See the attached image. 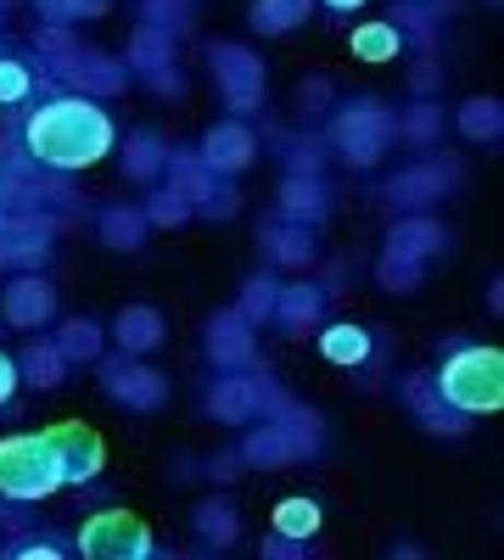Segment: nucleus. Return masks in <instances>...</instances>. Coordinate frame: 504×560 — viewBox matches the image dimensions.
Listing matches in <instances>:
<instances>
[{
	"instance_id": "nucleus-1",
	"label": "nucleus",
	"mask_w": 504,
	"mask_h": 560,
	"mask_svg": "<svg viewBox=\"0 0 504 560\" xmlns=\"http://www.w3.org/2000/svg\"><path fill=\"white\" fill-rule=\"evenodd\" d=\"M113 140H118L113 118L84 96H57L23 124V152L45 168H62V174L102 163L113 152Z\"/></svg>"
},
{
	"instance_id": "nucleus-2",
	"label": "nucleus",
	"mask_w": 504,
	"mask_h": 560,
	"mask_svg": "<svg viewBox=\"0 0 504 560\" xmlns=\"http://www.w3.org/2000/svg\"><path fill=\"white\" fill-rule=\"evenodd\" d=\"M62 482V448L51 432H12L0 438V499L12 504H39Z\"/></svg>"
},
{
	"instance_id": "nucleus-3",
	"label": "nucleus",
	"mask_w": 504,
	"mask_h": 560,
	"mask_svg": "<svg viewBox=\"0 0 504 560\" xmlns=\"http://www.w3.org/2000/svg\"><path fill=\"white\" fill-rule=\"evenodd\" d=\"M432 382H437L448 409L493 415V409H504V353L499 348H454L432 370Z\"/></svg>"
},
{
	"instance_id": "nucleus-4",
	"label": "nucleus",
	"mask_w": 504,
	"mask_h": 560,
	"mask_svg": "<svg viewBox=\"0 0 504 560\" xmlns=\"http://www.w3.org/2000/svg\"><path fill=\"white\" fill-rule=\"evenodd\" d=\"M392 140H398V118L376 96H359V102H342V107L326 113V147L348 168H376Z\"/></svg>"
},
{
	"instance_id": "nucleus-5",
	"label": "nucleus",
	"mask_w": 504,
	"mask_h": 560,
	"mask_svg": "<svg viewBox=\"0 0 504 560\" xmlns=\"http://www.w3.org/2000/svg\"><path fill=\"white\" fill-rule=\"evenodd\" d=\"M208 68H213V84H219L224 107H231L236 118H247V113L263 107V57L253 51V45L213 39L208 45Z\"/></svg>"
},
{
	"instance_id": "nucleus-6",
	"label": "nucleus",
	"mask_w": 504,
	"mask_h": 560,
	"mask_svg": "<svg viewBox=\"0 0 504 560\" xmlns=\"http://www.w3.org/2000/svg\"><path fill=\"white\" fill-rule=\"evenodd\" d=\"M79 555H90V560H146V555H157V538L134 510H96V516L79 527Z\"/></svg>"
},
{
	"instance_id": "nucleus-7",
	"label": "nucleus",
	"mask_w": 504,
	"mask_h": 560,
	"mask_svg": "<svg viewBox=\"0 0 504 560\" xmlns=\"http://www.w3.org/2000/svg\"><path fill=\"white\" fill-rule=\"evenodd\" d=\"M102 387H107V398H118V404H129V409H157L163 398H168V382L157 376L152 364H141V359H102Z\"/></svg>"
},
{
	"instance_id": "nucleus-8",
	"label": "nucleus",
	"mask_w": 504,
	"mask_h": 560,
	"mask_svg": "<svg viewBox=\"0 0 504 560\" xmlns=\"http://www.w3.org/2000/svg\"><path fill=\"white\" fill-rule=\"evenodd\" d=\"M454 179H460V163H448V158L443 163H415V168H403V174L387 179V202L421 213V208H432L437 197L454 191Z\"/></svg>"
},
{
	"instance_id": "nucleus-9",
	"label": "nucleus",
	"mask_w": 504,
	"mask_h": 560,
	"mask_svg": "<svg viewBox=\"0 0 504 560\" xmlns=\"http://www.w3.org/2000/svg\"><path fill=\"white\" fill-rule=\"evenodd\" d=\"M57 448H62V482L79 488L90 477H102V465H107V443L96 427H84V420H62V427H51Z\"/></svg>"
},
{
	"instance_id": "nucleus-10",
	"label": "nucleus",
	"mask_w": 504,
	"mask_h": 560,
	"mask_svg": "<svg viewBox=\"0 0 504 560\" xmlns=\"http://www.w3.org/2000/svg\"><path fill=\"white\" fill-rule=\"evenodd\" d=\"M57 314V287L45 275H17L7 292H0V319L17 325V331H39Z\"/></svg>"
},
{
	"instance_id": "nucleus-11",
	"label": "nucleus",
	"mask_w": 504,
	"mask_h": 560,
	"mask_svg": "<svg viewBox=\"0 0 504 560\" xmlns=\"http://www.w3.org/2000/svg\"><path fill=\"white\" fill-rule=\"evenodd\" d=\"M213 174H247L253 168V158H258V135L242 124V118H231V124H213L208 135H202V152H197Z\"/></svg>"
},
{
	"instance_id": "nucleus-12",
	"label": "nucleus",
	"mask_w": 504,
	"mask_h": 560,
	"mask_svg": "<svg viewBox=\"0 0 504 560\" xmlns=\"http://www.w3.org/2000/svg\"><path fill=\"white\" fill-rule=\"evenodd\" d=\"M208 359L224 370V376H231V370H253L258 342H253V325H247L236 308L213 314V325H208Z\"/></svg>"
},
{
	"instance_id": "nucleus-13",
	"label": "nucleus",
	"mask_w": 504,
	"mask_h": 560,
	"mask_svg": "<svg viewBox=\"0 0 504 560\" xmlns=\"http://www.w3.org/2000/svg\"><path fill=\"white\" fill-rule=\"evenodd\" d=\"M208 415L224 420V427H247V420L258 415V376H253V370H231L224 382H213Z\"/></svg>"
},
{
	"instance_id": "nucleus-14",
	"label": "nucleus",
	"mask_w": 504,
	"mask_h": 560,
	"mask_svg": "<svg viewBox=\"0 0 504 560\" xmlns=\"http://www.w3.org/2000/svg\"><path fill=\"white\" fill-rule=\"evenodd\" d=\"M113 337H118V348H124L129 359H146V353L163 348L168 319H163L157 308H146V303H134V308H124V314L113 319Z\"/></svg>"
},
{
	"instance_id": "nucleus-15",
	"label": "nucleus",
	"mask_w": 504,
	"mask_h": 560,
	"mask_svg": "<svg viewBox=\"0 0 504 560\" xmlns=\"http://www.w3.org/2000/svg\"><path fill=\"white\" fill-rule=\"evenodd\" d=\"M326 314V292L314 287V280H281V292H274V325H286L292 337H303L308 325Z\"/></svg>"
},
{
	"instance_id": "nucleus-16",
	"label": "nucleus",
	"mask_w": 504,
	"mask_h": 560,
	"mask_svg": "<svg viewBox=\"0 0 504 560\" xmlns=\"http://www.w3.org/2000/svg\"><path fill=\"white\" fill-rule=\"evenodd\" d=\"M443 247H448V230H443L437 219H426V213H409V219H398V224L387 230V253H398V258L426 264V258H437Z\"/></svg>"
},
{
	"instance_id": "nucleus-17",
	"label": "nucleus",
	"mask_w": 504,
	"mask_h": 560,
	"mask_svg": "<svg viewBox=\"0 0 504 560\" xmlns=\"http://www.w3.org/2000/svg\"><path fill=\"white\" fill-rule=\"evenodd\" d=\"M45 247H51V219H34V213L0 219V258L7 264H39Z\"/></svg>"
},
{
	"instance_id": "nucleus-18",
	"label": "nucleus",
	"mask_w": 504,
	"mask_h": 560,
	"mask_svg": "<svg viewBox=\"0 0 504 560\" xmlns=\"http://www.w3.org/2000/svg\"><path fill=\"white\" fill-rule=\"evenodd\" d=\"M331 213V191L319 174H286L281 179V219H297V224H319Z\"/></svg>"
},
{
	"instance_id": "nucleus-19",
	"label": "nucleus",
	"mask_w": 504,
	"mask_h": 560,
	"mask_svg": "<svg viewBox=\"0 0 504 560\" xmlns=\"http://www.w3.org/2000/svg\"><path fill=\"white\" fill-rule=\"evenodd\" d=\"M292 459H297V443L274 415L258 432H247V443H242V465H253V471H274V465H292Z\"/></svg>"
},
{
	"instance_id": "nucleus-20",
	"label": "nucleus",
	"mask_w": 504,
	"mask_h": 560,
	"mask_svg": "<svg viewBox=\"0 0 504 560\" xmlns=\"http://www.w3.org/2000/svg\"><path fill=\"white\" fill-rule=\"evenodd\" d=\"M263 247H269V258L281 269H308L314 264V236H308V224H297V219H274L263 230Z\"/></svg>"
},
{
	"instance_id": "nucleus-21",
	"label": "nucleus",
	"mask_w": 504,
	"mask_h": 560,
	"mask_svg": "<svg viewBox=\"0 0 504 560\" xmlns=\"http://www.w3.org/2000/svg\"><path fill=\"white\" fill-rule=\"evenodd\" d=\"M124 68H129V73H141V79L157 73V68H174V34L141 23V28H134V39L124 45Z\"/></svg>"
},
{
	"instance_id": "nucleus-22",
	"label": "nucleus",
	"mask_w": 504,
	"mask_h": 560,
	"mask_svg": "<svg viewBox=\"0 0 504 560\" xmlns=\"http://www.w3.org/2000/svg\"><path fill=\"white\" fill-rule=\"evenodd\" d=\"M163 163H168V140L163 135H152V129L124 135V174L129 179L152 185V179H163Z\"/></svg>"
},
{
	"instance_id": "nucleus-23",
	"label": "nucleus",
	"mask_w": 504,
	"mask_h": 560,
	"mask_svg": "<svg viewBox=\"0 0 504 560\" xmlns=\"http://www.w3.org/2000/svg\"><path fill=\"white\" fill-rule=\"evenodd\" d=\"M57 73H62L68 84H79V90H96V96H113V90H124V62H107V57L73 51Z\"/></svg>"
},
{
	"instance_id": "nucleus-24",
	"label": "nucleus",
	"mask_w": 504,
	"mask_h": 560,
	"mask_svg": "<svg viewBox=\"0 0 504 560\" xmlns=\"http://www.w3.org/2000/svg\"><path fill=\"white\" fill-rule=\"evenodd\" d=\"M17 376H23L28 387H39V393H51V387H62V376H68V359H62V348H57V342L34 337V342L23 348Z\"/></svg>"
},
{
	"instance_id": "nucleus-25",
	"label": "nucleus",
	"mask_w": 504,
	"mask_h": 560,
	"mask_svg": "<svg viewBox=\"0 0 504 560\" xmlns=\"http://www.w3.org/2000/svg\"><path fill=\"white\" fill-rule=\"evenodd\" d=\"M96 236H102V247H113V253H134V247L152 236V224H146L141 208H107L102 224H96Z\"/></svg>"
},
{
	"instance_id": "nucleus-26",
	"label": "nucleus",
	"mask_w": 504,
	"mask_h": 560,
	"mask_svg": "<svg viewBox=\"0 0 504 560\" xmlns=\"http://www.w3.org/2000/svg\"><path fill=\"white\" fill-rule=\"evenodd\" d=\"M197 533L208 549H231L242 538V516H236V504L231 499H202L197 504Z\"/></svg>"
},
{
	"instance_id": "nucleus-27",
	"label": "nucleus",
	"mask_w": 504,
	"mask_h": 560,
	"mask_svg": "<svg viewBox=\"0 0 504 560\" xmlns=\"http://www.w3.org/2000/svg\"><path fill=\"white\" fill-rule=\"evenodd\" d=\"M319 353L342 370H359L371 359V331H364V325H326V331H319Z\"/></svg>"
},
{
	"instance_id": "nucleus-28",
	"label": "nucleus",
	"mask_w": 504,
	"mask_h": 560,
	"mask_svg": "<svg viewBox=\"0 0 504 560\" xmlns=\"http://www.w3.org/2000/svg\"><path fill=\"white\" fill-rule=\"evenodd\" d=\"M454 124H460V135L493 147V140L504 135V102H499V96H471L460 113H454Z\"/></svg>"
},
{
	"instance_id": "nucleus-29",
	"label": "nucleus",
	"mask_w": 504,
	"mask_h": 560,
	"mask_svg": "<svg viewBox=\"0 0 504 560\" xmlns=\"http://www.w3.org/2000/svg\"><path fill=\"white\" fill-rule=\"evenodd\" d=\"M348 45H353L359 62H392V57L403 51V28H392L387 18H382V23H359Z\"/></svg>"
},
{
	"instance_id": "nucleus-30",
	"label": "nucleus",
	"mask_w": 504,
	"mask_h": 560,
	"mask_svg": "<svg viewBox=\"0 0 504 560\" xmlns=\"http://www.w3.org/2000/svg\"><path fill=\"white\" fill-rule=\"evenodd\" d=\"M163 174H168V191H179L186 202H197V197L208 191V179H213V168H208L197 152H174V147H168V163H163Z\"/></svg>"
},
{
	"instance_id": "nucleus-31",
	"label": "nucleus",
	"mask_w": 504,
	"mask_h": 560,
	"mask_svg": "<svg viewBox=\"0 0 504 560\" xmlns=\"http://www.w3.org/2000/svg\"><path fill=\"white\" fill-rule=\"evenodd\" d=\"M443 124H448V113H443L437 96H432V102H415V107L398 118V140H409V147H437Z\"/></svg>"
},
{
	"instance_id": "nucleus-32",
	"label": "nucleus",
	"mask_w": 504,
	"mask_h": 560,
	"mask_svg": "<svg viewBox=\"0 0 504 560\" xmlns=\"http://www.w3.org/2000/svg\"><path fill=\"white\" fill-rule=\"evenodd\" d=\"M51 342L62 348L68 364H90V359H102V342H107V337H102V325H90V319H68Z\"/></svg>"
},
{
	"instance_id": "nucleus-33",
	"label": "nucleus",
	"mask_w": 504,
	"mask_h": 560,
	"mask_svg": "<svg viewBox=\"0 0 504 560\" xmlns=\"http://www.w3.org/2000/svg\"><path fill=\"white\" fill-rule=\"evenodd\" d=\"M314 0H258L253 7V28L258 34H292L303 18H308Z\"/></svg>"
},
{
	"instance_id": "nucleus-34",
	"label": "nucleus",
	"mask_w": 504,
	"mask_h": 560,
	"mask_svg": "<svg viewBox=\"0 0 504 560\" xmlns=\"http://www.w3.org/2000/svg\"><path fill=\"white\" fill-rule=\"evenodd\" d=\"M274 420H281V427L292 432V443H297V459H314V454H319V438H326V427H319V415H314V409H303V404H286V409L274 415Z\"/></svg>"
},
{
	"instance_id": "nucleus-35",
	"label": "nucleus",
	"mask_w": 504,
	"mask_h": 560,
	"mask_svg": "<svg viewBox=\"0 0 504 560\" xmlns=\"http://www.w3.org/2000/svg\"><path fill=\"white\" fill-rule=\"evenodd\" d=\"M319 522H326V516H319V504L314 499H281V504H274V533H292V538H314L319 533Z\"/></svg>"
},
{
	"instance_id": "nucleus-36",
	"label": "nucleus",
	"mask_w": 504,
	"mask_h": 560,
	"mask_svg": "<svg viewBox=\"0 0 504 560\" xmlns=\"http://www.w3.org/2000/svg\"><path fill=\"white\" fill-rule=\"evenodd\" d=\"M141 23H152V28H163V34H191V23H197V7L191 0H146L141 7Z\"/></svg>"
},
{
	"instance_id": "nucleus-37",
	"label": "nucleus",
	"mask_w": 504,
	"mask_h": 560,
	"mask_svg": "<svg viewBox=\"0 0 504 560\" xmlns=\"http://www.w3.org/2000/svg\"><path fill=\"white\" fill-rule=\"evenodd\" d=\"M274 292H281V280H274V275H253L247 287H242L236 314H242L247 325H269V314H274Z\"/></svg>"
},
{
	"instance_id": "nucleus-38",
	"label": "nucleus",
	"mask_w": 504,
	"mask_h": 560,
	"mask_svg": "<svg viewBox=\"0 0 504 560\" xmlns=\"http://www.w3.org/2000/svg\"><path fill=\"white\" fill-rule=\"evenodd\" d=\"M34 7H39V18L45 23H84V18H107V7H113V0H34Z\"/></svg>"
},
{
	"instance_id": "nucleus-39",
	"label": "nucleus",
	"mask_w": 504,
	"mask_h": 560,
	"mask_svg": "<svg viewBox=\"0 0 504 560\" xmlns=\"http://www.w3.org/2000/svg\"><path fill=\"white\" fill-rule=\"evenodd\" d=\"M191 213H202V219H236V213H242L236 185H231V179H208V191L191 202Z\"/></svg>"
},
{
	"instance_id": "nucleus-40",
	"label": "nucleus",
	"mask_w": 504,
	"mask_h": 560,
	"mask_svg": "<svg viewBox=\"0 0 504 560\" xmlns=\"http://www.w3.org/2000/svg\"><path fill=\"white\" fill-rule=\"evenodd\" d=\"M387 23H392V28H409V34H415L421 45H432V39H437V18H432V7H426V0H398Z\"/></svg>"
},
{
	"instance_id": "nucleus-41",
	"label": "nucleus",
	"mask_w": 504,
	"mask_h": 560,
	"mask_svg": "<svg viewBox=\"0 0 504 560\" xmlns=\"http://www.w3.org/2000/svg\"><path fill=\"white\" fill-rule=\"evenodd\" d=\"M403 404L415 409V420H426V415L443 409V393L432 382V370H409V376H403Z\"/></svg>"
},
{
	"instance_id": "nucleus-42",
	"label": "nucleus",
	"mask_w": 504,
	"mask_h": 560,
	"mask_svg": "<svg viewBox=\"0 0 504 560\" xmlns=\"http://www.w3.org/2000/svg\"><path fill=\"white\" fill-rule=\"evenodd\" d=\"M141 213H146V224H152V230H179V224L191 219V202L179 197V191H168V185H163V191H157V197H152V202H146Z\"/></svg>"
},
{
	"instance_id": "nucleus-43",
	"label": "nucleus",
	"mask_w": 504,
	"mask_h": 560,
	"mask_svg": "<svg viewBox=\"0 0 504 560\" xmlns=\"http://www.w3.org/2000/svg\"><path fill=\"white\" fill-rule=\"evenodd\" d=\"M376 280H382L387 292H415V287H421V264H415V258H398V253H382Z\"/></svg>"
},
{
	"instance_id": "nucleus-44",
	"label": "nucleus",
	"mask_w": 504,
	"mask_h": 560,
	"mask_svg": "<svg viewBox=\"0 0 504 560\" xmlns=\"http://www.w3.org/2000/svg\"><path fill=\"white\" fill-rule=\"evenodd\" d=\"M34 90V73H28V62H17V57H0V107H17L23 96Z\"/></svg>"
},
{
	"instance_id": "nucleus-45",
	"label": "nucleus",
	"mask_w": 504,
	"mask_h": 560,
	"mask_svg": "<svg viewBox=\"0 0 504 560\" xmlns=\"http://www.w3.org/2000/svg\"><path fill=\"white\" fill-rule=\"evenodd\" d=\"M297 107H303V118H326V113L337 107V90H331V79H303V90H297Z\"/></svg>"
},
{
	"instance_id": "nucleus-46",
	"label": "nucleus",
	"mask_w": 504,
	"mask_h": 560,
	"mask_svg": "<svg viewBox=\"0 0 504 560\" xmlns=\"http://www.w3.org/2000/svg\"><path fill=\"white\" fill-rule=\"evenodd\" d=\"M409 90H415V102H432V96H437V90H443L437 57H421V62H415V73H409Z\"/></svg>"
},
{
	"instance_id": "nucleus-47",
	"label": "nucleus",
	"mask_w": 504,
	"mask_h": 560,
	"mask_svg": "<svg viewBox=\"0 0 504 560\" xmlns=\"http://www.w3.org/2000/svg\"><path fill=\"white\" fill-rule=\"evenodd\" d=\"M421 427H426V432H437V438H466L471 415H460V409H448V404H443L437 415H426V420H421Z\"/></svg>"
},
{
	"instance_id": "nucleus-48",
	"label": "nucleus",
	"mask_w": 504,
	"mask_h": 560,
	"mask_svg": "<svg viewBox=\"0 0 504 560\" xmlns=\"http://www.w3.org/2000/svg\"><path fill=\"white\" fill-rule=\"evenodd\" d=\"M269 560H303L308 555V538H292V533H274V538H263L258 544Z\"/></svg>"
},
{
	"instance_id": "nucleus-49",
	"label": "nucleus",
	"mask_w": 504,
	"mask_h": 560,
	"mask_svg": "<svg viewBox=\"0 0 504 560\" xmlns=\"http://www.w3.org/2000/svg\"><path fill=\"white\" fill-rule=\"evenodd\" d=\"M146 84L157 90L163 102H179V96H186V79H179V68H157V73H146Z\"/></svg>"
},
{
	"instance_id": "nucleus-50",
	"label": "nucleus",
	"mask_w": 504,
	"mask_h": 560,
	"mask_svg": "<svg viewBox=\"0 0 504 560\" xmlns=\"http://www.w3.org/2000/svg\"><path fill=\"white\" fill-rule=\"evenodd\" d=\"M286 168L292 174H319V147H314V140H303V147L286 152Z\"/></svg>"
},
{
	"instance_id": "nucleus-51",
	"label": "nucleus",
	"mask_w": 504,
	"mask_h": 560,
	"mask_svg": "<svg viewBox=\"0 0 504 560\" xmlns=\"http://www.w3.org/2000/svg\"><path fill=\"white\" fill-rule=\"evenodd\" d=\"M242 471H247L242 454H219V459H208V477H219V482H236Z\"/></svg>"
},
{
	"instance_id": "nucleus-52",
	"label": "nucleus",
	"mask_w": 504,
	"mask_h": 560,
	"mask_svg": "<svg viewBox=\"0 0 504 560\" xmlns=\"http://www.w3.org/2000/svg\"><path fill=\"white\" fill-rule=\"evenodd\" d=\"M17 359H7V353H0V409H7L12 404V393H17Z\"/></svg>"
},
{
	"instance_id": "nucleus-53",
	"label": "nucleus",
	"mask_w": 504,
	"mask_h": 560,
	"mask_svg": "<svg viewBox=\"0 0 504 560\" xmlns=\"http://www.w3.org/2000/svg\"><path fill=\"white\" fill-rule=\"evenodd\" d=\"M12 555H17V560H57L62 549H57V544H17Z\"/></svg>"
},
{
	"instance_id": "nucleus-54",
	"label": "nucleus",
	"mask_w": 504,
	"mask_h": 560,
	"mask_svg": "<svg viewBox=\"0 0 504 560\" xmlns=\"http://www.w3.org/2000/svg\"><path fill=\"white\" fill-rule=\"evenodd\" d=\"M326 7H331V12H359L364 0H326Z\"/></svg>"
},
{
	"instance_id": "nucleus-55",
	"label": "nucleus",
	"mask_w": 504,
	"mask_h": 560,
	"mask_svg": "<svg viewBox=\"0 0 504 560\" xmlns=\"http://www.w3.org/2000/svg\"><path fill=\"white\" fill-rule=\"evenodd\" d=\"M488 7H499V0H488Z\"/></svg>"
}]
</instances>
